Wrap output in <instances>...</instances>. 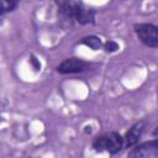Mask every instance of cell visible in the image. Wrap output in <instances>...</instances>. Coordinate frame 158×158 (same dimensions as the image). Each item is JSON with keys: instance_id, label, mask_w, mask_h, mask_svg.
Wrapping results in <instances>:
<instances>
[{"instance_id": "cell-8", "label": "cell", "mask_w": 158, "mask_h": 158, "mask_svg": "<svg viewBox=\"0 0 158 158\" xmlns=\"http://www.w3.org/2000/svg\"><path fill=\"white\" fill-rule=\"evenodd\" d=\"M1 1V10H0V14L1 16H4L6 12H11L14 11L21 0H0Z\"/></svg>"}, {"instance_id": "cell-11", "label": "cell", "mask_w": 158, "mask_h": 158, "mask_svg": "<svg viewBox=\"0 0 158 158\" xmlns=\"http://www.w3.org/2000/svg\"><path fill=\"white\" fill-rule=\"evenodd\" d=\"M153 136H154V137H156V138H157V137H158V126H157V127H156V128H154V131H153Z\"/></svg>"}, {"instance_id": "cell-4", "label": "cell", "mask_w": 158, "mask_h": 158, "mask_svg": "<svg viewBox=\"0 0 158 158\" xmlns=\"http://www.w3.org/2000/svg\"><path fill=\"white\" fill-rule=\"evenodd\" d=\"M90 67V64L80 58L73 57V58H68L65 60H63L58 67H57V72L60 74H77V73H83L85 70H88Z\"/></svg>"}, {"instance_id": "cell-6", "label": "cell", "mask_w": 158, "mask_h": 158, "mask_svg": "<svg viewBox=\"0 0 158 158\" xmlns=\"http://www.w3.org/2000/svg\"><path fill=\"white\" fill-rule=\"evenodd\" d=\"M156 154H158V137L137 146L128 153L130 157H151Z\"/></svg>"}, {"instance_id": "cell-2", "label": "cell", "mask_w": 158, "mask_h": 158, "mask_svg": "<svg viewBox=\"0 0 158 158\" xmlns=\"http://www.w3.org/2000/svg\"><path fill=\"white\" fill-rule=\"evenodd\" d=\"M123 146H125V139L117 132H109V133L101 135L93 141V148L96 152L105 151L111 154L120 152Z\"/></svg>"}, {"instance_id": "cell-7", "label": "cell", "mask_w": 158, "mask_h": 158, "mask_svg": "<svg viewBox=\"0 0 158 158\" xmlns=\"http://www.w3.org/2000/svg\"><path fill=\"white\" fill-rule=\"evenodd\" d=\"M81 43L85 44V46H88L89 48H91L94 51H98V49H100L104 46L102 44V41L98 36H86V37H84L81 40Z\"/></svg>"}, {"instance_id": "cell-1", "label": "cell", "mask_w": 158, "mask_h": 158, "mask_svg": "<svg viewBox=\"0 0 158 158\" xmlns=\"http://www.w3.org/2000/svg\"><path fill=\"white\" fill-rule=\"evenodd\" d=\"M60 16L69 21H78L81 25L93 23L95 11L88 10L81 0H54Z\"/></svg>"}, {"instance_id": "cell-5", "label": "cell", "mask_w": 158, "mask_h": 158, "mask_svg": "<svg viewBox=\"0 0 158 158\" xmlns=\"http://www.w3.org/2000/svg\"><path fill=\"white\" fill-rule=\"evenodd\" d=\"M146 126H147L146 120H139L138 122H136L135 125H132L131 128H130V130L126 132V135H125V138H123V139H125V147L130 148V147L135 146V144L138 142L139 137L142 136V133H143Z\"/></svg>"}, {"instance_id": "cell-3", "label": "cell", "mask_w": 158, "mask_h": 158, "mask_svg": "<svg viewBox=\"0 0 158 158\" xmlns=\"http://www.w3.org/2000/svg\"><path fill=\"white\" fill-rule=\"evenodd\" d=\"M133 28L138 40L144 46L158 48V26L152 23H137Z\"/></svg>"}, {"instance_id": "cell-10", "label": "cell", "mask_w": 158, "mask_h": 158, "mask_svg": "<svg viewBox=\"0 0 158 158\" xmlns=\"http://www.w3.org/2000/svg\"><path fill=\"white\" fill-rule=\"evenodd\" d=\"M31 63L33 64V67H35V69H36V70H40V69H41V63L37 60V58H36L35 56H32V57H31Z\"/></svg>"}, {"instance_id": "cell-9", "label": "cell", "mask_w": 158, "mask_h": 158, "mask_svg": "<svg viewBox=\"0 0 158 158\" xmlns=\"http://www.w3.org/2000/svg\"><path fill=\"white\" fill-rule=\"evenodd\" d=\"M104 49H105V52H107V53H112V52H115V51H117L118 49V44L115 42V41H107L106 43H104Z\"/></svg>"}]
</instances>
